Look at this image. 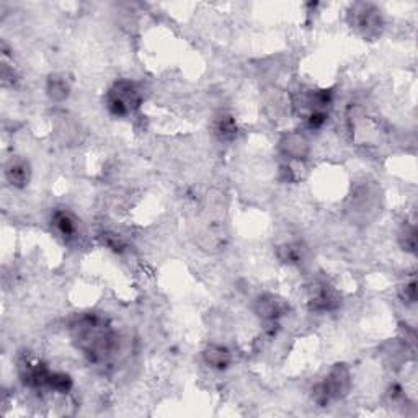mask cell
Instances as JSON below:
<instances>
[{
  "instance_id": "cell-2",
  "label": "cell",
  "mask_w": 418,
  "mask_h": 418,
  "mask_svg": "<svg viewBox=\"0 0 418 418\" xmlns=\"http://www.w3.org/2000/svg\"><path fill=\"white\" fill-rule=\"evenodd\" d=\"M142 102V95L137 85L131 80H118L107 93V107L113 116H130Z\"/></svg>"
},
{
  "instance_id": "cell-12",
  "label": "cell",
  "mask_w": 418,
  "mask_h": 418,
  "mask_svg": "<svg viewBox=\"0 0 418 418\" xmlns=\"http://www.w3.org/2000/svg\"><path fill=\"white\" fill-rule=\"evenodd\" d=\"M47 95L54 100V102H61L69 95V84L65 82V79L59 77V75H51L47 80Z\"/></svg>"
},
{
  "instance_id": "cell-9",
  "label": "cell",
  "mask_w": 418,
  "mask_h": 418,
  "mask_svg": "<svg viewBox=\"0 0 418 418\" xmlns=\"http://www.w3.org/2000/svg\"><path fill=\"white\" fill-rule=\"evenodd\" d=\"M203 358H204V361H206V364L211 366V368L217 369V371L227 369L232 363L231 351L222 345H209L208 348L204 350Z\"/></svg>"
},
{
  "instance_id": "cell-1",
  "label": "cell",
  "mask_w": 418,
  "mask_h": 418,
  "mask_svg": "<svg viewBox=\"0 0 418 418\" xmlns=\"http://www.w3.org/2000/svg\"><path fill=\"white\" fill-rule=\"evenodd\" d=\"M77 348L93 363L107 361L116 350V335L102 317L85 314L70 327Z\"/></svg>"
},
{
  "instance_id": "cell-7",
  "label": "cell",
  "mask_w": 418,
  "mask_h": 418,
  "mask_svg": "<svg viewBox=\"0 0 418 418\" xmlns=\"http://www.w3.org/2000/svg\"><path fill=\"white\" fill-rule=\"evenodd\" d=\"M52 226L65 242L75 240L79 237V221L72 212L59 209L52 215Z\"/></svg>"
},
{
  "instance_id": "cell-5",
  "label": "cell",
  "mask_w": 418,
  "mask_h": 418,
  "mask_svg": "<svg viewBox=\"0 0 418 418\" xmlns=\"http://www.w3.org/2000/svg\"><path fill=\"white\" fill-rule=\"evenodd\" d=\"M340 306V297L327 283L317 284L311 294V309L317 312H330Z\"/></svg>"
},
{
  "instance_id": "cell-11",
  "label": "cell",
  "mask_w": 418,
  "mask_h": 418,
  "mask_svg": "<svg viewBox=\"0 0 418 418\" xmlns=\"http://www.w3.org/2000/svg\"><path fill=\"white\" fill-rule=\"evenodd\" d=\"M215 134L222 141H231L234 139L237 134V125L234 118L229 115H221L215 121Z\"/></svg>"
},
{
  "instance_id": "cell-4",
  "label": "cell",
  "mask_w": 418,
  "mask_h": 418,
  "mask_svg": "<svg viewBox=\"0 0 418 418\" xmlns=\"http://www.w3.org/2000/svg\"><path fill=\"white\" fill-rule=\"evenodd\" d=\"M255 312L268 325H274L288 312V304L273 294H263L256 299Z\"/></svg>"
},
{
  "instance_id": "cell-6",
  "label": "cell",
  "mask_w": 418,
  "mask_h": 418,
  "mask_svg": "<svg viewBox=\"0 0 418 418\" xmlns=\"http://www.w3.org/2000/svg\"><path fill=\"white\" fill-rule=\"evenodd\" d=\"M279 149L281 154L291 160H304L309 155V141L306 136L299 134V132H289L279 142Z\"/></svg>"
},
{
  "instance_id": "cell-15",
  "label": "cell",
  "mask_w": 418,
  "mask_h": 418,
  "mask_svg": "<svg viewBox=\"0 0 418 418\" xmlns=\"http://www.w3.org/2000/svg\"><path fill=\"white\" fill-rule=\"evenodd\" d=\"M401 242L402 247L408 251H415L417 247V231L415 227H405V231L402 232L401 235Z\"/></svg>"
},
{
  "instance_id": "cell-10",
  "label": "cell",
  "mask_w": 418,
  "mask_h": 418,
  "mask_svg": "<svg viewBox=\"0 0 418 418\" xmlns=\"http://www.w3.org/2000/svg\"><path fill=\"white\" fill-rule=\"evenodd\" d=\"M353 17H355V25L361 28V30L369 33L373 30H376L379 25V17L378 12L374 10L371 6H364V3H358L356 8L353 10Z\"/></svg>"
},
{
  "instance_id": "cell-14",
  "label": "cell",
  "mask_w": 418,
  "mask_h": 418,
  "mask_svg": "<svg viewBox=\"0 0 418 418\" xmlns=\"http://www.w3.org/2000/svg\"><path fill=\"white\" fill-rule=\"evenodd\" d=\"M278 255H279V258L284 261V263H289V265L299 263L302 258V254H301V249H299V245H293V244L281 247L278 251Z\"/></svg>"
},
{
  "instance_id": "cell-3",
  "label": "cell",
  "mask_w": 418,
  "mask_h": 418,
  "mask_svg": "<svg viewBox=\"0 0 418 418\" xmlns=\"http://www.w3.org/2000/svg\"><path fill=\"white\" fill-rule=\"evenodd\" d=\"M351 387V374L345 364H336L332 368L324 381L314 389V401L319 405H327L332 401H339L348 394Z\"/></svg>"
},
{
  "instance_id": "cell-13",
  "label": "cell",
  "mask_w": 418,
  "mask_h": 418,
  "mask_svg": "<svg viewBox=\"0 0 418 418\" xmlns=\"http://www.w3.org/2000/svg\"><path fill=\"white\" fill-rule=\"evenodd\" d=\"M72 389V379L65 373H52L49 381V391L68 394Z\"/></svg>"
},
{
  "instance_id": "cell-8",
  "label": "cell",
  "mask_w": 418,
  "mask_h": 418,
  "mask_svg": "<svg viewBox=\"0 0 418 418\" xmlns=\"http://www.w3.org/2000/svg\"><path fill=\"white\" fill-rule=\"evenodd\" d=\"M6 177L12 187L23 188L28 185L31 177L30 164L23 159H12L6 165Z\"/></svg>"
}]
</instances>
